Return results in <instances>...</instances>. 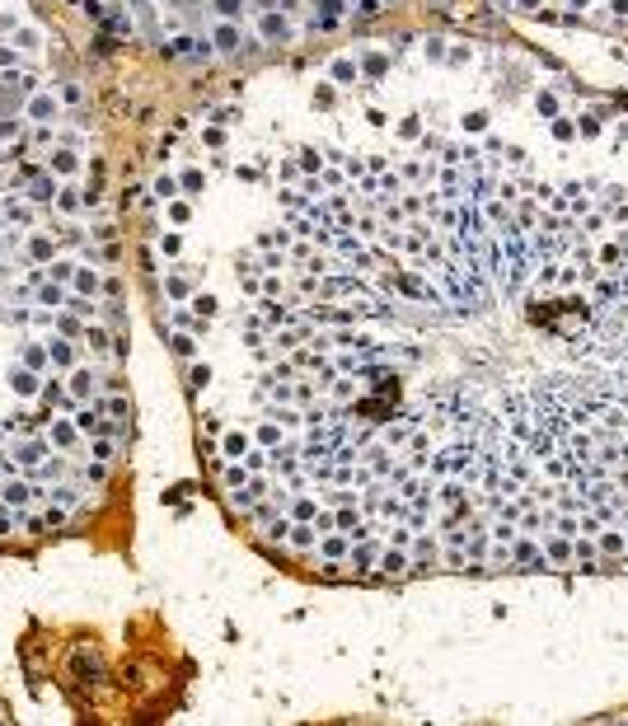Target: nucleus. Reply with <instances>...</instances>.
Instances as JSON below:
<instances>
[{
	"mask_svg": "<svg viewBox=\"0 0 628 726\" xmlns=\"http://www.w3.org/2000/svg\"><path fill=\"white\" fill-rule=\"evenodd\" d=\"M511 567H520V572H553L534 534H516L511 539Z\"/></svg>",
	"mask_w": 628,
	"mask_h": 726,
	"instance_id": "f257e3e1",
	"label": "nucleus"
},
{
	"mask_svg": "<svg viewBox=\"0 0 628 726\" xmlns=\"http://www.w3.org/2000/svg\"><path fill=\"white\" fill-rule=\"evenodd\" d=\"M572 572H600V548L591 534H577L572 539Z\"/></svg>",
	"mask_w": 628,
	"mask_h": 726,
	"instance_id": "7ed1b4c3",
	"label": "nucleus"
},
{
	"mask_svg": "<svg viewBox=\"0 0 628 726\" xmlns=\"http://www.w3.org/2000/svg\"><path fill=\"white\" fill-rule=\"evenodd\" d=\"M600 131V113H586V118H581V136H596Z\"/></svg>",
	"mask_w": 628,
	"mask_h": 726,
	"instance_id": "b1692460",
	"label": "nucleus"
},
{
	"mask_svg": "<svg viewBox=\"0 0 628 726\" xmlns=\"http://www.w3.org/2000/svg\"><path fill=\"white\" fill-rule=\"evenodd\" d=\"M173 352H178V356H192V338H173Z\"/></svg>",
	"mask_w": 628,
	"mask_h": 726,
	"instance_id": "473e14b6",
	"label": "nucleus"
},
{
	"mask_svg": "<svg viewBox=\"0 0 628 726\" xmlns=\"http://www.w3.org/2000/svg\"><path fill=\"white\" fill-rule=\"evenodd\" d=\"M539 113H544V118H558V99H553V94H539Z\"/></svg>",
	"mask_w": 628,
	"mask_h": 726,
	"instance_id": "393cba45",
	"label": "nucleus"
},
{
	"mask_svg": "<svg viewBox=\"0 0 628 726\" xmlns=\"http://www.w3.org/2000/svg\"><path fill=\"white\" fill-rule=\"evenodd\" d=\"M553 136H558V141H572V136H577V127L567 122V118H553Z\"/></svg>",
	"mask_w": 628,
	"mask_h": 726,
	"instance_id": "aec40b11",
	"label": "nucleus"
},
{
	"mask_svg": "<svg viewBox=\"0 0 628 726\" xmlns=\"http://www.w3.org/2000/svg\"><path fill=\"white\" fill-rule=\"evenodd\" d=\"M567 5H572V15H581V10H586L591 0H567Z\"/></svg>",
	"mask_w": 628,
	"mask_h": 726,
	"instance_id": "e433bc0d",
	"label": "nucleus"
},
{
	"mask_svg": "<svg viewBox=\"0 0 628 726\" xmlns=\"http://www.w3.org/2000/svg\"><path fill=\"white\" fill-rule=\"evenodd\" d=\"M619 141H628V122H619V127H614V145H619Z\"/></svg>",
	"mask_w": 628,
	"mask_h": 726,
	"instance_id": "c9c22d12",
	"label": "nucleus"
},
{
	"mask_svg": "<svg viewBox=\"0 0 628 726\" xmlns=\"http://www.w3.org/2000/svg\"><path fill=\"white\" fill-rule=\"evenodd\" d=\"M610 5V19H628V0H605Z\"/></svg>",
	"mask_w": 628,
	"mask_h": 726,
	"instance_id": "c85d7f7f",
	"label": "nucleus"
},
{
	"mask_svg": "<svg viewBox=\"0 0 628 726\" xmlns=\"http://www.w3.org/2000/svg\"><path fill=\"white\" fill-rule=\"evenodd\" d=\"M76 427H80V432H99L104 422H99V413H80V418H76Z\"/></svg>",
	"mask_w": 628,
	"mask_h": 726,
	"instance_id": "4be33fe9",
	"label": "nucleus"
},
{
	"mask_svg": "<svg viewBox=\"0 0 628 726\" xmlns=\"http://www.w3.org/2000/svg\"><path fill=\"white\" fill-rule=\"evenodd\" d=\"M314 511H319V501L305 492H296V501H291V520H314Z\"/></svg>",
	"mask_w": 628,
	"mask_h": 726,
	"instance_id": "4468645a",
	"label": "nucleus"
},
{
	"mask_svg": "<svg viewBox=\"0 0 628 726\" xmlns=\"http://www.w3.org/2000/svg\"><path fill=\"white\" fill-rule=\"evenodd\" d=\"M29 483H19V478H10L5 483V487H0V501H5V506H24V501H29Z\"/></svg>",
	"mask_w": 628,
	"mask_h": 726,
	"instance_id": "9b49d317",
	"label": "nucleus"
},
{
	"mask_svg": "<svg viewBox=\"0 0 628 726\" xmlns=\"http://www.w3.org/2000/svg\"><path fill=\"white\" fill-rule=\"evenodd\" d=\"M624 300V291H619V277H610V272H600L596 281H591V305L596 309H610Z\"/></svg>",
	"mask_w": 628,
	"mask_h": 726,
	"instance_id": "39448f33",
	"label": "nucleus"
},
{
	"mask_svg": "<svg viewBox=\"0 0 628 726\" xmlns=\"http://www.w3.org/2000/svg\"><path fill=\"white\" fill-rule=\"evenodd\" d=\"M71 389H76V394H94V375H90V371H76V375H71Z\"/></svg>",
	"mask_w": 628,
	"mask_h": 726,
	"instance_id": "f3484780",
	"label": "nucleus"
},
{
	"mask_svg": "<svg viewBox=\"0 0 628 726\" xmlns=\"http://www.w3.org/2000/svg\"><path fill=\"white\" fill-rule=\"evenodd\" d=\"M314 539H319V529H314V520H291V534H286V543L296 548V553H310Z\"/></svg>",
	"mask_w": 628,
	"mask_h": 726,
	"instance_id": "6e6552de",
	"label": "nucleus"
},
{
	"mask_svg": "<svg viewBox=\"0 0 628 726\" xmlns=\"http://www.w3.org/2000/svg\"><path fill=\"white\" fill-rule=\"evenodd\" d=\"M267 418H272V422H282V427H305V413H296V408H272Z\"/></svg>",
	"mask_w": 628,
	"mask_h": 726,
	"instance_id": "dca6fc26",
	"label": "nucleus"
},
{
	"mask_svg": "<svg viewBox=\"0 0 628 726\" xmlns=\"http://www.w3.org/2000/svg\"><path fill=\"white\" fill-rule=\"evenodd\" d=\"M605 216H610V225H619V230H628V201H619V206H610Z\"/></svg>",
	"mask_w": 628,
	"mask_h": 726,
	"instance_id": "6ab92c4d",
	"label": "nucleus"
},
{
	"mask_svg": "<svg viewBox=\"0 0 628 726\" xmlns=\"http://www.w3.org/2000/svg\"><path fill=\"white\" fill-rule=\"evenodd\" d=\"M19 460H24V464H38V460H43V446H24V450H19Z\"/></svg>",
	"mask_w": 628,
	"mask_h": 726,
	"instance_id": "cd10ccee",
	"label": "nucleus"
},
{
	"mask_svg": "<svg viewBox=\"0 0 628 726\" xmlns=\"http://www.w3.org/2000/svg\"><path fill=\"white\" fill-rule=\"evenodd\" d=\"M483 572H511V543H502V539H487Z\"/></svg>",
	"mask_w": 628,
	"mask_h": 726,
	"instance_id": "423d86ee",
	"label": "nucleus"
},
{
	"mask_svg": "<svg viewBox=\"0 0 628 726\" xmlns=\"http://www.w3.org/2000/svg\"><path fill=\"white\" fill-rule=\"evenodd\" d=\"M539 548H544V557H549L553 572L572 567V539H567V534H553V529H544V534H539Z\"/></svg>",
	"mask_w": 628,
	"mask_h": 726,
	"instance_id": "f03ea898",
	"label": "nucleus"
},
{
	"mask_svg": "<svg viewBox=\"0 0 628 726\" xmlns=\"http://www.w3.org/2000/svg\"><path fill=\"white\" fill-rule=\"evenodd\" d=\"M192 305H197V314H202V319H206V314H216V295H197Z\"/></svg>",
	"mask_w": 628,
	"mask_h": 726,
	"instance_id": "a878e982",
	"label": "nucleus"
},
{
	"mask_svg": "<svg viewBox=\"0 0 628 726\" xmlns=\"http://www.w3.org/2000/svg\"><path fill=\"white\" fill-rule=\"evenodd\" d=\"M333 80L352 85V80H357V66H352V62H333Z\"/></svg>",
	"mask_w": 628,
	"mask_h": 726,
	"instance_id": "a211bd4d",
	"label": "nucleus"
},
{
	"mask_svg": "<svg viewBox=\"0 0 628 726\" xmlns=\"http://www.w3.org/2000/svg\"><path fill=\"white\" fill-rule=\"evenodd\" d=\"M347 548H352V539H347L343 529H329V534H319V553L329 557V562H338V557H347Z\"/></svg>",
	"mask_w": 628,
	"mask_h": 726,
	"instance_id": "9d476101",
	"label": "nucleus"
},
{
	"mask_svg": "<svg viewBox=\"0 0 628 726\" xmlns=\"http://www.w3.org/2000/svg\"><path fill=\"white\" fill-rule=\"evenodd\" d=\"M249 478H253V474H249V464H244V460H230V464H225V487H230V492L244 487Z\"/></svg>",
	"mask_w": 628,
	"mask_h": 726,
	"instance_id": "f8f14e48",
	"label": "nucleus"
},
{
	"mask_svg": "<svg viewBox=\"0 0 628 726\" xmlns=\"http://www.w3.org/2000/svg\"><path fill=\"white\" fill-rule=\"evenodd\" d=\"M520 10H530V15H539V10H544V0H520Z\"/></svg>",
	"mask_w": 628,
	"mask_h": 726,
	"instance_id": "f704fd0d",
	"label": "nucleus"
},
{
	"mask_svg": "<svg viewBox=\"0 0 628 726\" xmlns=\"http://www.w3.org/2000/svg\"><path fill=\"white\" fill-rule=\"evenodd\" d=\"M483 122H487L483 113H469V118H464V127H469V131H483Z\"/></svg>",
	"mask_w": 628,
	"mask_h": 726,
	"instance_id": "7c9ffc66",
	"label": "nucleus"
},
{
	"mask_svg": "<svg viewBox=\"0 0 628 726\" xmlns=\"http://www.w3.org/2000/svg\"><path fill=\"white\" fill-rule=\"evenodd\" d=\"M220 450H225L230 460H244V455H249V436H244V432H230L225 441H220Z\"/></svg>",
	"mask_w": 628,
	"mask_h": 726,
	"instance_id": "ddd939ff",
	"label": "nucleus"
},
{
	"mask_svg": "<svg viewBox=\"0 0 628 726\" xmlns=\"http://www.w3.org/2000/svg\"><path fill=\"white\" fill-rule=\"evenodd\" d=\"M441 562V543L427 534V529H418L413 534V572H422V567H436Z\"/></svg>",
	"mask_w": 628,
	"mask_h": 726,
	"instance_id": "20e7f679",
	"label": "nucleus"
},
{
	"mask_svg": "<svg viewBox=\"0 0 628 726\" xmlns=\"http://www.w3.org/2000/svg\"><path fill=\"white\" fill-rule=\"evenodd\" d=\"M10 385H15L19 394H29V389H33V375H24V371H19V375H10Z\"/></svg>",
	"mask_w": 628,
	"mask_h": 726,
	"instance_id": "bb28decb",
	"label": "nucleus"
},
{
	"mask_svg": "<svg viewBox=\"0 0 628 726\" xmlns=\"http://www.w3.org/2000/svg\"><path fill=\"white\" fill-rule=\"evenodd\" d=\"M263 33H267V38H286V24H282L277 15H267V19H263Z\"/></svg>",
	"mask_w": 628,
	"mask_h": 726,
	"instance_id": "412c9836",
	"label": "nucleus"
},
{
	"mask_svg": "<svg viewBox=\"0 0 628 726\" xmlns=\"http://www.w3.org/2000/svg\"><path fill=\"white\" fill-rule=\"evenodd\" d=\"M220 5V15H239V5H244V0H216Z\"/></svg>",
	"mask_w": 628,
	"mask_h": 726,
	"instance_id": "72a5a7b5",
	"label": "nucleus"
},
{
	"mask_svg": "<svg viewBox=\"0 0 628 726\" xmlns=\"http://www.w3.org/2000/svg\"><path fill=\"white\" fill-rule=\"evenodd\" d=\"M376 567H380L385 576H404V572H413V557H404V548H390V543H385Z\"/></svg>",
	"mask_w": 628,
	"mask_h": 726,
	"instance_id": "0eeeda50",
	"label": "nucleus"
},
{
	"mask_svg": "<svg viewBox=\"0 0 628 726\" xmlns=\"http://www.w3.org/2000/svg\"><path fill=\"white\" fill-rule=\"evenodd\" d=\"M258 441H263L267 450H277V446H282V422H272V418L258 422Z\"/></svg>",
	"mask_w": 628,
	"mask_h": 726,
	"instance_id": "2eb2a0df",
	"label": "nucleus"
},
{
	"mask_svg": "<svg viewBox=\"0 0 628 726\" xmlns=\"http://www.w3.org/2000/svg\"><path fill=\"white\" fill-rule=\"evenodd\" d=\"M220 47H239V33L235 29H220Z\"/></svg>",
	"mask_w": 628,
	"mask_h": 726,
	"instance_id": "2f4dec72",
	"label": "nucleus"
},
{
	"mask_svg": "<svg viewBox=\"0 0 628 726\" xmlns=\"http://www.w3.org/2000/svg\"><path fill=\"white\" fill-rule=\"evenodd\" d=\"M94 460H99V464L113 460V446H108V441H99V446H94Z\"/></svg>",
	"mask_w": 628,
	"mask_h": 726,
	"instance_id": "c756f323",
	"label": "nucleus"
},
{
	"mask_svg": "<svg viewBox=\"0 0 628 726\" xmlns=\"http://www.w3.org/2000/svg\"><path fill=\"white\" fill-rule=\"evenodd\" d=\"M596 548H600V557H619V553H628L624 548V525H605L596 534Z\"/></svg>",
	"mask_w": 628,
	"mask_h": 726,
	"instance_id": "1a4fd4ad",
	"label": "nucleus"
},
{
	"mask_svg": "<svg viewBox=\"0 0 628 726\" xmlns=\"http://www.w3.org/2000/svg\"><path fill=\"white\" fill-rule=\"evenodd\" d=\"M206 380H211V371H206V366H192L188 385H192V389H206Z\"/></svg>",
	"mask_w": 628,
	"mask_h": 726,
	"instance_id": "5701e85b",
	"label": "nucleus"
}]
</instances>
